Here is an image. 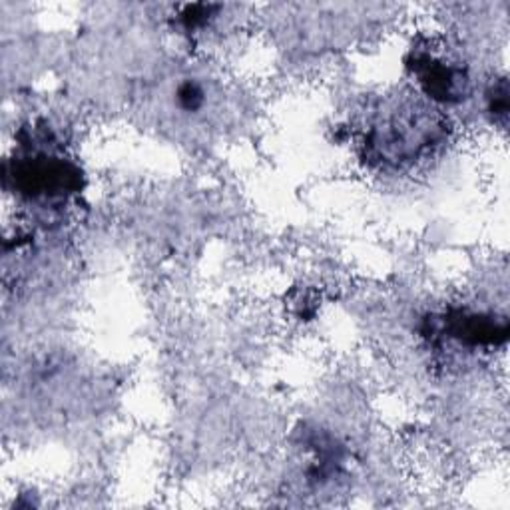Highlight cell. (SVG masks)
Segmentation results:
<instances>
[{
	"instance_id": "277c9868",
	"label": "cell",
	"mask_w": 510,
	"mask_h": 510,
	"mask_svg": "<svg viewBox=\"0 0 510 510\" xmlns=\"http://www.w3.org/2000/svg\"><path fill=\"white\" fill-rule=\"evenodd\" d=\"M488 110L495 114V118H506V112H508L506 80L498 82L495 90H493V94L488 96Z\"/></svg>"
},
{
	"instance_id": "3957f363",
	"label": "cell",
	"mask_w": 510,
	"mask_h": 510,
	"mask_svg": "<svg viewBox=\"0 0 510 510\" xmlns=\"http://www.w3.org/2000/svg\"><path fill=\"white\" fill-rule=\"evenodd\" d=\"M178 100L188 112L199 110L201 104H204V90H201L196 82H186L178 90Z\"/></svg>"
},
{
	"instance_id": "7a4b0ae2",
	"label": "cell",
	"mask_w": 510,
	"mask_h": 510,
	"mask_svg": "<svg viewBox=\"0 0 510 510\" xmlns=\"http://www.w3.org/2000/svg\"><path fill=\"white\" fill-rule=\"evenodd\" d=\"M449 335L456 342L466 345H498L505 343L508 337L506 321H496L493 317L484 315H454L444 319Z\"/></svg>"
},
{
	"instance_id": "6da1fadb",
	"label": "cell",
	"mask_w": 510,
	"mask_h": 510,
	"mask_svg": "<svg viewBox=\"0 0 510 510\" xmlns=\"http://www.w3.org/2000/svg\"><path fill=\"white\" fill-rule=\"evenodd\" d=\"M411 66L419 76L423 90L427 92L431 98L441 102H456L463 98L466 76L461 68H454L451 64H444L427 55L413 58Z\"/></svg>"
}]
</instances>
